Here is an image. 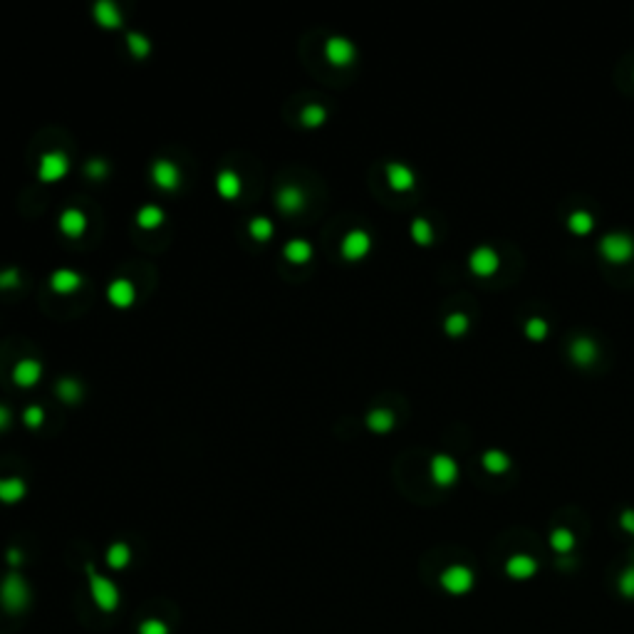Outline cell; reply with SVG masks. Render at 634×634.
<instances>
[{
    "mask_svg": "<svg viewBox=\"0 0 634 634\" xmlns=\"http://www.w3.org/2000/svg\"><path fill=\"white\" fill-rule=\"evenodd\" d=\"M57 225L67 238H77L87 231V216H84V211H80V208H65V211L59 214Z\"/></svg>",
    "mask_w": 634,
    "mask_h": 634,
    "instance_id": "16",
    "label": "cell"
},
{
    "mask_svg": "<svg viewBox=\"0 0 634 634\" xmlns=\"http://www.w3.org/2000/svg\"><path fill=\"white\" fill-rule=\"evenodd\" d=\"M525 335L530 339H546L548 335V322L543 317H530L525 325Z\"/></svg>",
    "mask_w": 634,
    "mask_h": 634,
    "instance_id": "37",
    "label": "cell"
},
{
    "mask_svg": "<svg viewBox=\"0 0 634 634\" xmlns=\"http://www.w3.org/2000/svg\"><path fill=\"white\" fill-rule=\"evenodd\" d=\"M20 285V270L18 268H6L0 270V290H10Z\"/></svg>",
    "mask_w": 634,
    "mask_h": 634,
    "instance_id": "40",
    "label": "cell"
},
{
    "mask_svg": "<svg viewBox=\"0 0 634 634\" xmlns=\"http://www.w3.org/2000/svg\"><path fill=\"white\" fill-rule=\"evenodd\" d=\"M439 582L449 595L461 597V595H466V593L474 590L476 575H474V570H471L469 565H449V568L441 572Z\"/></svg>",
    "mask_w": 634,
    "mask_h": 634,
    "instance_id": "3",
    "label": "cell"
},
{
    "mask_svg": "<svg viewBox=\"0 0 634 634\" xmlns=\"http://www.w3.org/2000/svg\"><path fill=\"white\" fill-rule=\"evenodd\" d=\"M394 411L391 409H384V407H380V409H372L367 414V427L372 429V431L377 433H386L394 429Z\"/></svg>",
    "mask_w": 634,
    "mask_h": 634,
    "instance_id": "25",
    "label": "cell"
},
{
    "mask_svg": "<svg viewBox=\"0 0 634 634\" xmlns=\"http://www.w3.org/2000/svg\"><path fill=\"white\" fill-rule=\"evenodd\" d=\"M275 206H278L280 214H300L305 208V194L303 189H297V186H280L278 194H275Z\"/></svg>",
    "mask_w": 634,
    "mask_h": 634,
    "instance_id": "12",
    "label": "cell"
},
{
    "mask_svg": "<svg viewBox=\"0 0 634 634\" xmlns=\"http://www.w3.org/2000/svg\"><path fill=\"white\" fill-rule=\"evenodd\" d=\"M483 466H486V471H491V474H503V471L510 466V458H508V454H503V451L488 449L486 454H483Z\"/></svg>",
    "mask_w": 634,
    "mask_h": 634,
    "instance_id": "31",
    "label": "cell"
},
{
    "mask_svg": "<svg viewBox=\"0 0 634 634\" xmlns=\"http://www.w3.org/2000/svg\"><path fill=\"white\" fill-rule=\"evenodd\" d=\"M139 634H171L169 632V624L164 619H156V617H149L139 624Z\"/></svg>",
    "mask_w": 634,
    "mask_h": 634,
    "instance_id": "38",
    "label": "cell"
},
{
    "mask_svg": "<svg viewBox=\"0 0 634 634\" xmlns=\"http://www.w3.org/2000/svg\"><path fill=\"white\" fill-rule=\"evenodd\" d=\"M30 599H32V593H30V585L20 572H8L0 582V605L3 610L10 612V615H20L30 607Z\"/></svg>",
    "mask_w": 634,
    "mask_h": 634,
    "instance_id": "1",
    "label": "cell"
},
{
    "mask_svg": "<svg viewBox=\"0 0 634 634\" xmlns=\"http://www.w3.org/2000/svg\"><path fill=\"white\" fill-rule=\"evenodd\" d=\"M327 122V109L322 104H308L303 107L300 112V124L308 127V129H315V127H322Z\"/></svg>",
    "mask_w": 634,
    "mask_h": 634,
    "instance_id": "30",
    "label": "cell"
},
{
    "mask_svg": "<svg viewBox=\"0 0 634 634\" xmlns=\"http://www.w3.org/2000/svg\"><path fill=\"white\" fill-rule=\"evenodd\" d=\"M40 380H42V364L37 360H32V357H25V360H20L12 367V382L18 386H23V389L35 386Z\"/></svg>",
    "mask_w": 634,
    "mask_h": 634,
    "instance_id": "13",
    "label": "cell"
},
{
    "mask_svg": "<svg viewBox=\"0 0 634 634\" xmlns=\"http://www.w3.org/2000/svg\"><path fill=\"white\" fill-rule=\"evenodd\" d=\"M87 582H89V595H92V602L97 605V610L107 612V615L119 610L122 593H119V587L107 575H102L92 565H87Z\"/></svg>",
    "mask_w": 634,
    "mask_h": 634,
    "instance_id": "2",
    "label": "cell"
},
{
    "mask_svg": "<svg viewBox=\"0 0 634 634\" xmlns=\"http://www.w3.org/2000/svg\"><path fill=\"white\" fill-rule=\"evenodd\" d=\"M325 57H327V62H330V65H335V67L352 65V62H355V57H357L355 42H352L350 37H344V35L327 37V42H325Z\"/></svg>",
    "mask_w": 634,
    "mask_h": 634,
    "instance_id": "6",
    "label": "cell"
},
{
    "mask_svg": "<svg viewBox=\"0 0 634 634\" xmlns=\"http://www.w3.org/2000/svg\"><path fill=\"white\" fill-rule=\"evenodd\" d=\"M411 238H414L419 245H429L433 238L431 223H429L427 218H416L414 223H411Z\"/></svg>",
    "mask_w": 634,
    "mask_h": 634,
    "instance_id": "34",
    "label": "cell"
},
{
    "mask_svg": "<svg viewBox=\"0 0 634 634\" xmlns=\"http://www.w3.org/2000/svg\"><path fill=\"white\" fill-rule=\"evenodd\" d=\"M50 288L59 295H72L82 288V275L72 268H57L53 275H50Z\"/></svg>",
    "mask_w": 634,
    "mask_h": 634,
    "instance_id": "14",
    "label": "cell"
},
{
    "mask_svg": "<svg viewBox=\"0 0 634 634\" xmlns=\"http://www.w3.org/2000/svg\"><path fill=\"white\" fill-rule=\"evenodd\" d=\"M216 191H218V196H223L225 201H233L243 191V181L233 169H221L218 176H216Z\"/></svg>",
    "mask_w": 634,
    "mask_h": 634,
    "instance_id": "20",
    "label": "cell"
},
{
    "mask_svg": "<svg viewBox=\"0 0 634 634\" xmlns=\"http://www.w3.org/2000/svg\"><path fill=\"white\" fill-rule=\"evenodd\" d=\"M25 496H28V483L23 478H18V476L0 478V503L6 505L20 503Z\"/></svg>",
    "mask_w": 634,
    "mask_h": 634,
    "instance_id": "21",
    "label": "cell"
},
{
    "mask_svg": "<svg viewBox=\"0 0 634 634\" xmlns=\"http://www.w3.org/2000/svg\"><path fill=\"white\" fill-rule=\"evenodd\" d=\"M550 548L555 552H560V555H568V552L575 550V535H572V530H568V528H555L550 533Z\"/></svg>",
    "mask_w": 634,
    "mask_h": 634,
    "instance_id": "28",
    "label": "cell"
},
{
    "mask_svg": "<svg viewBox=\"0 0 634 634\" xmlns=\"http://www.w3.org/2000/svg\"><path fill=\"white\" fill-rule=\"evenodd\" d=\"M10 419H12V416H10V409H8L6 404H0V431L10 427Z\"/></svg>",
    "mask_w": 634,
    "mask_h": 634,
    "instance_id": "43",
    "label": "cell"
},
{
    "mask_svg": "<svg viewBox=\"0 0 634 634\" xmlns=\"http://www.w3.org/2000/svg\"><path fill=\"white\" fill-rule=\"evenodd\" d=\"M6 560L10 568H20L23 565V550H18V548H10V550L6 552Z\"/></svg>",
    "mask_w": 634,
    "mask_h": 634,
    "instance_id": "42",
    "label": "cell"
},
{
    "mask_svg": "<svg viewBox=\"0 0 634 634\" xmlns=\"http://www.w3.org/2000/svg\"><path fill=\"white\" fill-rule=\"evenodd\" d=\"M469 265H471V270H474L476 275H481V278H488V275H493L498 270L501 261H498V253L491 248V245H481V248H476L474 253H471Z\"/></svg>",
    "mask_w": 634,
    "mask_h": 634,
    "instance_id": "11",
    "label": "cell"
},
{
    "mask_svg": "<svg viewBox=\"0 0 634 634\" xmlns=\"http://www.w3.org/2000/svg\"><path fill=\"white\" fill-rule=\"evenodd\" d=\"M104 560H107V565L112 570H124L127 565L131 563V548L127 546V543H122V540H117V543H112V546L107 548Z\"/></svg>",
    "mask_w": 634,
    "mask_h": 634,
    "instance_id": "24",
    "label": "cell"
},
{
    "mask_svg": "<svg viewBox=\"0 0 634 634\" xmlns=\"http://www.w3.org/2000/svg\"><path fill=\"white\" fill-rule=\"evenodd\" d=\"M568 225H570V231L577 233V236H587V233L595 228V218L587 214V211H575V214H570Z\"/></svg>",
    "mask_w": 634,
    "mask_h": 634,
    "instance_id": "32",
    "label": "cell"
},
{
    "mask_svg": "<svg viewBox=\"0 0 634 634\" xmlns=\"http://www.w3.org/2000/svg\"><path fill=\"white\" fill-rule=\"evenodd\" d=\"M570 357H572V362L575 364H593L595 360H597V344H595V339L590 337H577L575 342L570 344Z\"/></svg>",
    "mask_w": 634,
    "mask_h": 634,
    "instance_id": "22",
    "label": "cell"
},
{
    "mask_svg": "<svg viewBox=\"0 0 634 634\" xmlns=\"http://www.w3.org/2000/svg\"><path fill=\"white\" fill-rule=\"evenodd\" d=\"M23 424L28 429H37L45 424V409L42 407H37V404H32V407H25L23 409Z\"/></svg>",
    "mask_w": 634,
    "mask_h": 634,
    "instance_id": "35",
    "label": "cell"
},
{
    "mask_svg": "<svg viewBox=\"0 0 634 634\" xmlns=\"http://www.w3.org/2000/svg\"><path fill=\"white\" fill-rule=\"evenodd\" d=\"M92 15H95L97 25H102V28L107 30H117L122 28V10H119V6L114 3V0H97L95 8H92Z\"/></svg>",
    "mask_w": 634,
    "mask_h": 634,
    "instance_id": "15",
    "label": "cell"
},
{
    "mask_svg": "<svg viewBox=\"0 0 634 634\" xmlns=\"http://www.w3.org/2000/svg\"><path fill=\"white\" fill-rule=\"evenodd\" d=\"M55 391H57V397L65 404H77L84 394L82 384H80L75 377H62V380L57 382V386H55Z\"/></svg>",
    "mask_w": 634,
    "mask_h": 634,
    "instance_id": "26",
    "label": "cell"
},
{
    "mask_svg": "<svg viewBox=\"0 0 634 634\" xmlns=\"http://www.w3.org/2000/svg\"><path fill=\"white\" fill-rule=\"evenodd\" d=\"M127 50L137 59H144L151 55V40L139 30H131V32H127Z\"/></svg>",
    "mask_w": 634,
    "mask_h": 634,
    "instance_id": "27",
    "label": "cell"
},
{
    "mask_svg": "<svg viewBox=\"0 0 634 634\" xmlns=\"http://www.w3.org/2000/svg\"><path fill=\"white\" fill-rule=\"evenodd\" d=\"M599 253L610 263H627L634 258V238L629 233H607L599 241Z\"/></svg>",
    "mask_w": 634,
    "mask_h": 634,
    "instance_id": "4",
    "label": "cell"
},
{
    "mask_svg": "<svg viewBox=\"0 0 634 634\" xmlns=\"http://www.w3.org/2000/svg\"><path fill=\"white\" fill-rule=\"evenodd\" d=\"M617 587H619V593H622L627 599H634V565H629L622 575H619Z\"/></svg>",
    "mask_w": 634,
    "mask_h": 634,
    "instance_id": "39",
    "label": "cell"
},
{
    "mask_svg": "<svg viewBox=\"0 0 634 634\" xmlns=\"http://www.w3.org/2000/svg\"><path fill=\"white\" fill-rule=\"evenodd\" d=\"M313 243L310 241H305V238H292V241H288V243L283 245V255L285 261L292 263V265H305V263L313 261Z\"/></svg>",
    "mask_w": 634,
    "mask_h": 634,
    "instance_id": "19",
    "label": "cell"
},
{
    "mask_svg": "<svg viewBox=\"0 0 634 634\" xmlns=\"http://www.w3.org/2000/svg\"><path fill=\"white\" fill-rule=\"evenodd\" d=\"M444 330L449 332L451 337H461L463 332L469 330V317L463 313H451L444 322Z\"/></svg>",
    "mask_w": 634,
    "mask_h": 634,
    "instance_id": "33",
    "label": "cell"
},
{
    "mask_svg": "<svg viewBox=\"0 0 634 634\" xmlns=\"http://www.w3.org/2000/svg\"><path fill=\"white\" fill-rule=\"evenodd\" d=\"M67 174H70V159H67L65 151H45L40 156V164H37L40 181L55 184V181H62Z\"/></svg>",
    "mask_w": 634,
    "mask_h": 634,
    "instance_id": "5",
    "label": "cell"
},
{
    "mask_svg": "<svg viewBox=\"0 0 634 634\" xmlns=\"http://www.w3.org/2000/svg\"><path fill=\"white\" fill-rule=\"evenodd\" d=\"M151 181H154L156 189L171 194V191H176L181 186V171H178V166L174 161L156 159L151 164Z\"/></svg>",
    "mask_w": 634,
    "mask_h": 634,
    "instance_id": "8",
    "label": "cell"
},
{
    "mask_svg": "<svg viewBox=\"0 0 634 634\" xmlns=\"http://www.w3.org/2000/svg\"><path fill=\"white\" fill-rule=\"evenodd\" d=\"M248 233L253 241H258V243H265V241H270L275 233V225L270 218H265V216H255L253 221L248 223Z\"/></svg>",
    "mask_w": 634,
    "mask_h": 634,
    "instance_id": "29",
    "label": "cell"
},
{
    "mask_svg": "<svg viewBox=\"0 0 634 634\" xmlns=\"http://www.w3.org/2000/svg\"><path fill=\"white\" fill-rule=\"evenodd\" d=\"M164 221H166L164 208L156 206V203H147V206H142L137 211V225L144 228V231H154V228H159V225L164 223Z\"/></svg>",
    "mask_w": 634,
    "mask_h": 634,
    "instance_id": "23",
    "label": "cell"
},
{
    "mask_svg": "<svg viewBox=\"0 0 634 634\" xmlns=\"http://www.w3.org/2000/svg\"><path fill=\"white\" fill-rule=\"evenodd\" d=\"M107 300L119 310L131 308L134 300H137V288H134V283L129 278H114L107 285Z\"/></svg>",
    "mask_w": 634,
    "mask_h": 634,
    "instance_id": "9",
    "label": "cell"
},
{
    "mask_svg": "<svg viewBox=\"0 0 634 634\" xmlns=\"http://www.w3.org/2000/svg\"><path fill=\"white\" fill-rule=\"evenodd\" d=\"M619 525H622L627 533L634 535V510L632 508L622 510V516H619Z\"/></svg>",
    "mask_w": 634,
    "mask_h": 634,
    "instance_id": "41",
    "label": "cell"
},
{
    "mask_svg": "<svg viewBox=\"0 0 634 634\" xmlns=\"http://www.w3.org/2000/svg\"><path fill=\"white\" fill-rule=\"evenodd\" d=\"M505 572L513 580H528V577H533L538 572V563H535V557L525 555V552H518V555L508 557Z\"/></svg>",
    "mask_w": 634,
    "mask_h": 634,
    "instance_id": "17",
    "label": "cell"
},
{
    "mask_svg": "<svg viewBox=\"0 0 634 634\" xmlns=\"http://www.w3.org/2000/svg\"><path fill=\"white\" fill-rule=\"evenodd\" d=\"M458 478V463L449 454H436L431 458V481L436 486H451Z\"/></svg>",
    "mask_w": 634,
    "mask_h": 634,
    "instance_id": "10",
    "label": "cell"
},
{
    "mask_svg": "<svg viewBox=\"0 0 634 634\" xmlns=\"http://www.w3.org/2000/svg\"><path fill=\"white\" fill-rule=\"evenodd\" d=\"M372 250V236L362 228H352V231L344 233L342 243H339V253H342L344 261H362L364 255Z\"/></svg>",
    "mask_w": 634,
    "mask_h": 634,
    "instance_id": "7",
    "label": "cell"
},
{
    "mask_svg": "<svg viewBox=\"0 0 634 634\" xmlns=\"http://www.w3.org/2000/svg\"><path fill=\"white\" fill-rule=\"evenodd\" d=\"M386 181L394 191H409L416 184V176L407 164L391 161V164H386Z\"/></svg>",
    "mask_w": 634,
    "mask_h": 634,
    "instance_id": "18",
    "label": "cell"
},
{
    "mask_svg": "<svg viewBox=\"0 0 634 634\" xmlns=\"http://www.w3.org/2000/svg\"><path fill=\"white\" fill-rule=\"evenodd\" d=\"M84 171H87L89 178H95V181H102V178H107L109 174V164L104 159H89L87 164H84Z\"/></svg>",
    "mask_w": 634,
    "mask_h": 634,
    "instance_id": "36",
    "label": "cell"
}]
</instances>
